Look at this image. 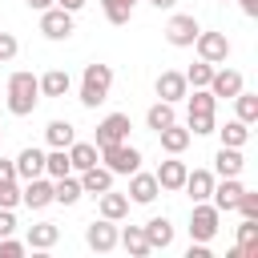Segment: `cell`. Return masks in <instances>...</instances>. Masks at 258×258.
Listing matches in <instances>:
<instances>
[{
    "instance_id": "cell-16",
    "label": "cell",
    "mask_w": 258,
    "mask_h": 258,
    "mask_svg": "<svg viewBox=\"0 0 258 258\" xmlns=\"http://www.w3.org/2000/svg\"><path fill=\"white\" fill-rule=\"evenodd\" d=\"M246 169V161H242V149H234V145H222L218 153H214V177H238Z\"/></svg>"
},
{
    "instance_id": "cell-17",
    "label": "cell",
    "mask_w": 258,
    "mask_h": 258,
    "mask_svg": "<svg viewBox=\"0 0 258 258\" xmlns=\"http://www.w3.org/2000/svg\"><path fill=\"white\" fill-rule=\"evenodd\" d=\"M113 177H117V173H113V169H105V165L97 161V165H89V169H81V189L97 198V194H105V189H113Z\"/></svg>"
},
{
    "instance_id": "cell-6",
    "label": "cell",
    "mask_w": 258,
    "mask_h": 258,
    "mask_svg": "<svg viewBox=\"0 0 258 258\" xmlns=\"http://www.w3.org/2000/svg\"><path fill=\"white\" fill-rule=\"evenodd\" d=\"M129 129H133V121H129V113H109L101 125H97V149H105V145H117V141H129Z\"/></svg>"
},
{
    "instance_id": "cell-3",
    "label": "cell",
    "mask_w": 258,
    "mask_h": 258,
    "mask_svg": "<svg viewBox=\"0 0 258 258\" xmlns=\"http://www.w3.org/2000/svg\"><path fill=\"white\" fill-rule=\"evenodd\" d=\"M101 161H105V169H113V173H133V169H141V149H133L129 141H117V145H105L101 153H97Z\"/></svg>"
},
{
    "instance_id": "cell-38",
    "label": "cell",
    "mask_w": 258,
    "mask_h": 258,
    "mask_svg": "<svg viewBox=\"0 0 258 258\" xmlns=\"http://www.w3.org/2000/svg\"><path fill=\"white\" fill-rule=\"evenodd\" d=\"M242 218H258V194H250V189H242V198H238V206H234Z\"/></svg>"
},
{
    "instance_id": "cell-24",
    "label": "cell",
    "mask_w": 258,
    "mask_h": 258,
    "mask_svg": "<svg viewBox=\"0 0 258 258\" xmlns=\"http://www.w3.org/2000/svg\"><path fill=\"white\" fill-rule=\"evenodd\" d=\"M44 141L52 145V149H69L73 141H77V129H73V121H48V129H44Z\"/></svg>"
},
{
    "instance_id": "cell-21",
    "label": "cell",
    "mask_w": 258,
    "mask_h": 258,
    "mask_svg": "<svg viewBox=\"0 0 258 258\" xmlns=\"http://www.w3.org/2000/svg\"><path fill=\"white\" fill-rule=\"evenodd\" d=\"M56 238H60V226L56 222H36V226H28V250H52L56 246Z\"/></svg>"
},
{
    "instance_id": "cell-5",
    "label": "cell",
    "mask_w": 258,
    "mask_h": 258,
    "mask_svg": "<svg viewBox=\"0 0 258 258\" xmlns=\"http://www.w3.org/2000/svg\"><path fill=\"white\" fill-rule=\"evenodd\" d=\"M198 32H202V24H198L189 12H173V16H169V24H165V40H169L173 48H189Z\"/></svg>"
},
{
    "instance_id": "cell-30",
    "label": "cell",
    "mask_w": 258,
    "mask_h": 258,
    "mask_svg": "<svg viewBox=\"0 0 258 258\" xmlns=\"http://www.w3.org/2000/svg\"><path fill=\"white\" fill-rule=\"evenodd\" d=\"M185 105H189V117H210L218 109V97L210 89H194V97L185 93Z\"/></svg>"
},
{
    "instance_id": "cell-22",
    "label": "cell",
    "mask_w": 258,
    "mask_h": 258,
    "mask_svg": "<svg viewBox=\"0 0 258 258\" xmlns=\"http://www.w3.org/2000/svg\"><path fill=\"white\" fill-rule=\"evenodd\" d=\"M40 81V97H64L69 89H73V77L64 73V69H48L44 77H36Z\"/></svg>"
},
{
    "instance_id": "cell-18",
    "label": "cell",
    "mask_w": 258,
    "mask_h": 258,
    "mask_svg": "<svg viewBox=\"0 0 258 258\" xmlns=\"http://www.w3.org/2000/svg\"><path fill=\"white\" fill-rule=\"evenodd\" d=\"M141 230H145L149 250H169V246H173V222H169V218H149Z\"/></svg>"
},
{
    "instance_id": "cell-39",
    "label": "cell",
    "mask_w": 258,
    "mask_h": 258,
    "mask_svg": "<svg viewBox=\"0 0 258 258\" xmlns=\"http://www.w3.org/2000/svg\"><path fill=\"white\" fill-rule=\"evenodd\" d=\"M218 125H214V113L210 117H189V137H206V133H214Z\"/></svg>"
},
{
    "instance_id": "cell-26",
    "label": "cell",
    "mask_w": 258,
    "mask_h": 258,
    "mask_svg": "<svg viewBox=\"0 0 258 258\" xmlns=\"http://www.w3.org/2000/svg\"><path fill=\"white\" fill-rule=\"evenodd\" d=\"M97 153H101V149H97L93 141H73V145H69V165H73V173L97 165Z\"/></svg>"
},
{
    "instance_id": "cell-8",
    "label": "cell",
    "mask_w": 258,
    "mask_h": 258,
    "mask_svg": "<svg viewBox=\"0 0 258 258\" xmlns=\"http://www.w3.org/2000/svg\"><path fill=\"white\" fill-rule=\"evenodd\" d=\"M40 32L48 36V40H69L73 36V12H64V8H44L40 12Z\"/></svg>"
},
{
    "instance_id": "cell-44",
    "label": "cell",
    "mask_w": 258,
    "mask_h": 258,
    "mask_svg": "<svg viewBox=\"0 0 258 258\" xmlns=\"http://www.w3.org/2000/svg\"><path fill=\"white\" fill-rule=\"evenodd\" d=\"M185 258H210V242H194Z\"/></svg>"
},
{
    "instance_id": "cell-37",
    "label": "cell",
    "mask_w": 258,
    "mask_h": 258,
    "mask_svg": "<svg viewBox=\"0 0 258 258\" xmlns=\"http://www.w3.org/2000/svg\"><path fill=\"white\" fill-rule=\"evenodd\" d=\"M16 202H20V181H0V206L16 210Z\"/></svg>"
},
{
    "instance_id": "cell-36",
    "label": "cell",
    "mask_w": 258,
    "mask_h": 258,
    "mask_svg": "<svg viewBox=\"0 0 258 258\" xmlns=\"http://www.w3.org/2000/svg\"><path fill=\"white\" fill-rule=\"evenodd\" d=\"M101 12H105V20H109V24H129L133 4H125V0H101Z\"/></svg>"
},
{
    "instance_id": "cell-13",
    "label": "cell",
    "mask_w": 258,
    "mask_h": 258,
    "mask_svg": "<svg viewBox=\"0 0 258 258\" xmlns=\"http://www.w3.org/2000/svg\"><path fill=\"white\" fill-rule=\"evenodd\" d=\"M185 173H189V165H185V161H177V153H169V161H161L153 177H157V185H161V189H169V194H173V189H181V185H185Z\"/></svg>"
},
{
    "instance_id": "cell-28",
    "label": "cell",
    "mask_w": 258,
    "mask_h": 258,
    "mask_svg": "<svg viewBox=\"0 0 258 258\" xmlns=\"http://www.w3.org/2000/svg\"><path fill=\"white\" fill-rule=\"evenodd\" d=\"M117 242L133 254V258H145V254H153L149 250V242H145V230L141 226H125V230H117Z\"/></svg>"
},
{
    "instance_id": "cell-11",
    "label": "cell",
    "mask_w": 258,
    "mask_h": 258,
    "mask_svg": "<svg viewBox=\"0 0 258 258\" xmlns=\"http://www.w3.org/2000/svg\"><path fill=\"white\" fill-rule=\"evenodd\" d=\"M20 202L28 206V210H44V206H52V177H28L24 181V189H20Z\"/></svg>"
},
{
    "instance_id": "cell-32",
    "label": "cell",
    "mask_w": 258,
    "mask_h": 258,
    "mask_svg": "<svg viewBox=\"0 0 258 258\" xmlns=\"http://www.w3.org/2000/svg\"><path fill=\"white\" fill-rule=\"evenodd\" d=\"M177 121V113H173V105L169 101H157V105H149V113H145V125L157 133V129H165V125H173Z\"/></svg>"
},
{
    "instance_id": "cell-40",
    "label": "cell",
    "mask_w": 258,
    "mask_h": 258,
    "mask_svg": "<svg viewBox=\"0 0 258 258\" xmlns=\"http://www.w3.org/2000/svg\"><path fill=\"white\" fill-rule=\"evenodd\" d=\"M24 250H28V246H24V242H16L12 234H8V238H0V258H20Z\"/></svg>"
},
{
    "instance_id": "cell-27",
    "label": "cell",
    "mask_w": 258,
    "mask_h": 258,
    "mask_svg": "<svg viewBox=\"0 0 258 258\" xmlns=\"http://www.w3.org/2000/svg\"><path fill=\"white\" fill-rule=\"evenodd\" d=\"M97 198H101V218L121 222V218L129 214V194H113V189H105V194H97Z\"/></svg>"
},
{
    "instance_id": "cell-35",
    "label": "cell",
    "mask_w": 258,
    "mask_h": 258,
    "mask_svg": "<svg viewBox=\"0 0 258 258\" xmlns=\"http://www.w3.org/2000/svg\"><path fill=\"white\" fill-rule=\"evenodd\" d=\"M210 77H214V64H210V60H202V56H198V64H189V69H185V85H189V89H206V85H210Z\"/></svg>"
},
{
    "instance_id": "cell-29",
    "label": "cell",
    "mask_w": 258,
    "mask_h": 258,
    "mask_svg": "<svg viewBox=\"0 0 258 258\" xmlns=\"http://www.w3.org/2000/svg\"><path fill=\"white\" fill-rule=\"evenodd\" d=\"M238 250H242V258H258V218H242V226H238Z\"/></svg>"
},
{
    "instance_id": "cell-34",
    "label": "cell",
    "mask_w": 258,
    "mask_h": 258,
    "mask_svg": "<svg viewBox=\"0 0 258 258\" xmlns=\"http://www.w3.org/2000/svg\"><path fill=\"white\" fill-rule=\"evenodd\" d=\"M64 173H73V165H69V149H52V153H44V177H64Z\"/></svg>"
},
{
    "instance_id": "cell-4",
    "label": "cell",
    "mask_w": 258,
    "mask_h": 258,
    "mask_svg": "<svg viewBox=\"0 0 258 258\" xmlns=\"http://www.w3.org/2000/svg\"><path fill=\"white\" fill-rule=\"evenodd\" d=\"M218 210H214V202H194V210H189V238L194 242H214V234H218Z\"/></svg>"
},
{
    "instance_id": "cell-33",
    "label": "cell",
    "mask_w": 258,
    "mask_h": 258,
    "mask_svg": "<svg viewBox=\"0 0 258 258\" xmlns=\"http://www.w3.org/2000/svg\"><path fill=\"white\" fill-rule=\"evenodd\" d=\"M218 133H222V145H234V149H242V145L250 141V125H246V121H238V117H234V121H226Z\"/></svg>"
},
{
    "instance_id": "cell-7",
    "label": "cell",
    "mask_w": 258,
    "mask_h": 258,
    "mask_svg": "<svg viewBox=\"0 0 258 258\" xmlns=\"http://www.w3.org/2000/svg\"><path fill=\"white\" fill-rule=\"evenodd\" d=\"M194 48H198V56L210 60V64H226V56H230L226 32H198V36H194Z\"/></svg>"
},
{
    "instance_id": "cell-31",
    "label": "cell",
    "mask_w": 258,
    "mask_h": 258,
    "mask_svg": "<svg viewBox=\"0 0 258 258\" xmlns=\"http://www.w3.org/2000/svg\"><path fill=\"white\" fill-rule=\"evenodd\" d=\"M230 101H234V109H238V121H246V125L258 121V93H246V89H242V93H234Z\"/></svg>"
},
{
    "instance_id": "cell-23",
    "label": "cell",
    "mask_w": 258,
    "mask_h": 258,
    "mask_svg": "<svg viewBox=\"0 0 258 258\" xmlns=\"http://www.w3.org/2000/svg\"><path fill=\"white\" fill-rule=\"evenodd\" d=\"M81 177H73V173H64V177H52V202H60V206H73V202H81Z\"/></svg>"
},
{
    "instance_id": "cell-45",
    "label": "cell",
    "mask_w": 258,
    "mask_h": 258,
    "mask_svg": "<svg viewBox=\"0 0 258 258\" xmlns=\"http://www.w3.org/2000/svg\"><path fill=\"white\" fill-rule=\"evenodd\" d=\"M56 8H64V12H81L85 8V0H52Z\"/></svg>"
},
{
    "instance_id": "cell-43",
    "label": "cell",
    "mask_w": 258,
    "mask_h": 258,
    "mask_svg": "<svg viewBox=\"0 0 258 258\" xmlns=\"http://www.w3.org/2000/svg\"><path fill=\"white\" fill-rule=\"evenodd\" d=\"M0 181H20V177H16V165L4 161V157H0Z\"/></svg>"
},
{
    "instance_id": "cell-9",
    "label": "cell",
    "mask_w": 258,
    "mask_h": 258,
    "mask_svg": "<svg viewBox=\"0 0 258 258\" xmlns=\"http://www.w3.org/2000/svg\"><path fill=\"white\" fill-rule=\"evenodd\" d=\"M85 242H89L97 254H109V250L117 246V222H109V218L89 222V226H85Z\"/></svg>"
},
{
    "instance_id": "cell-19",
    "label": "cell",
    "mask_w": 258,
    "mask_h": 258,
    "mask_svg": "<svg viewBox=\"0 0 258 258\" xmlns=\"http://www.w3.org/2000/svg\"><path fill=\"white\" fill-rule=\"evenodd\" d=\"M12 165H16V177H20V181L40 177V173H44V153H40L36 145H28V149H20V153H16V161H12Z\"/></svg>"
},
{
    "instance_id": "cell-2",
    "label": "cell",
    "mask_w": 258,
    "mask_h": 258,
    "mask_svg": "<svg viewBox=\"0 0 258 258\" xmlns=\"http://www.w3.org/2000/svg\"><path fill=\"white\" fill-rule=\"evenodd\" d=\"M109 89H113V69L101 64V60L85 64V73H81V105L85 109H97L109 97Z\"/></svg>"
},
{
    "instance_id": "cell-1",
    "label": "cell",
    "mask_w": 258,
    "mask_h": 258,
    "mask_svg": "<svg viewBox=\"0 0 258 258\" xmlns=\"http://www.w3.org/2000/svg\"><path fill=\"white\" fill-rule=\"evenodd\" d=\"M36 101H40V81L32 77V73H12L8 77V113L12 117H28L32 109H36Z\"/></svg>"
},
{
    "instance_id": "cell-46",
    "label": "cell",
    "mask_w": 258,
    "mask_h": 258,
    "mask_svg": "<svg viewBox=\"0 0 258 258\" xmlns=\"http://www.w3.org/2000/svg\"><path fill=\"white\" fill-rule=\"evenodd\" d=\"M238 4H242V12H246V16H258V0H238Z\"/></svg>"
},
{
    "instance_id": "cell-15",
    "label": "cell",
    "mask_w": 258,
    "mask_h": 258,
    "mask_svg": "<svg viewBox=\"0 0 258 258\" xmlns=\"http://www.w3.org/2000/svg\"><path fill=\"white\" fill-rule=\"evenodd\" d=\"M214 97H234V93H242L246 85H242V73L238 69H214V77H210V85H206Z\"/></svg>"
},
{
    "instance_id": "cell-47",
    "label": "cell",
    "mask_w": 258,
    "mask_h": 258,
    "mask_svg": "<svg viewBox=\"0 0 258 258\" xmlns=\"http://www.w3.org/2000/svg\"><path fill=\"white\" fill-rule=\"evenodd\" d=\"M28 8H36V12H44V8H52V0H24Z\"/></svg>"
},
{
    "instance_id": "cell-10",
    "label": "cell",
    "mask_w": 258,
    "mask_h": 258,
    "mask_svg": "<svg viewBox=\"0 0 258 258\" xmlns=\"http://www.w3.org/2000/svg\"><path fill=\"white\" fill-rule=\"evenodd\" d=\"M157 101H169V105H177V101H185V93H189V85H185V73H177V69H165L161 77H157Z\"/></svg>"
},
{
    "instance_id": "cell-25",
    "label": "cell",
    "mask_w": 258,
    "mask_h": 258,
    "mask_svg": "<svg viewBox=\"0 0 258 258\" xmlns=\"http://www.w3.org/2000/svg\"><path fill=\"white\" fill-rule=\"evenodd\" d=\"M157 137H161V149H165V153H185V145L194 141V137H189V129H181L177 121H173V125H165V129H157Z\"/></svg>"
},
{
    "instance_id": "cell-50",
    "label": "cell",
    "mask_w": 258,
    "mask_h": 258,
    "mask_svg": "<svg viewBox=\"0 0 258 258\" xmlns=\"http://www.w3.org/2000/svg\"><path fill=\"white\" fill-rule=\"evenodd\" d=\"M0 133H4V129H0Z\"/></svg>"
},
{
    "instance_id": "cell-49",
    "label": "cell",
    "mask_w": 258,
    "mask_h": 258,
    "mask_svg": "<svg viewBox=\"0 0 258 258\" xmlns=\"http://www.w3.org/2000/svg\"><path fill=\"white\" fill-rule=\"evenodd\" d=\"M125 4H137V0H125Z\"/></svg>"
},
{
    "instance_id": "cell-48",
    "label": "cell",
    "mask_w": 258,
    "mask_h": 258,
    "mask_svg": "<svg viewBox=\"0 0 258 258\" xmlns=\"http://www.w3.org/2000/svg\"><path fill=\"white\" fill-rule=\"evenodd\" d=\"M149 4H153V8H173L177 0H149Z\"/></svg>"
},
{
    "instance_id": "cell-14",
    "label": "cell",
    "mask_w": 258,
    "mask_h": 258,
    "mask_svg": "<svg viewBox=\"0 0 258 258\" xmlns=\"http://www.w3.org/2000/svg\"><path fill=\"white\" fill-rule=\"evenodd\" d=\"M157 194H161V185H157V177H153V173H141V169H133V173H129V202L149 206Z\"/></svg>"
},
{
    "instance_id": "cell-20",
    "label": "cell",
    "mask_w": 258,
    "mask_h": 258,
    "mask_svg": "<svg viewBox=\"0 0 258 258\" xmlns=\"http://www.w3.org/2000/svg\"><path fill=\"white\" fill-rule=\"evenodd\" d=\"M214 181H218V177H214V169H189L181 189H185L194 202H210V189H214Z\"/></svg>"
},
{
    "instance_id": "cell-12",
    "label": "cell",
    "mask_w": 258,
    "mask_h": 258,
    "mask_svg": "<svg viewBox=\"0 0 258 258\" xmlns=\"http://www.w3.org/2000/svg\"><path fill=\"white\" fill-rule=\"evenodd\" d=\"M242 181L238 177H222V181H214V189H210V202H214V210L218 214H230L234 206H238V198H242Z\"/></svg>"
},
{
    "instance_id": "cell-41",
    "label": "cell",
    "mask_w": 258,
    "mask_h": 258,
    "mask_svg": "<svg viewBox=\"0 0 258 258\" xmlns=\"http://www.w3.org/2000/svg\"><path fill=\"white\" fill-rule=\"evenodd\" d=\"M16 52H20V44H16V36H12V32H0V64H4V60H12Z\"/></svg>"
},
{
    "instance_id": "cell-42",
    "label": "cell",
    "mask_w": 258,
    "mask_h": 258,
    "mask_svg": "<svg viewBox=\"0 0 258 258\" xmlns=\"http://www.w3.org/2000/svg\"><path fill=\"white\" fill-rule=\"evenodd\" d=\"M12 230H16V214H12V210H4V206H0V238H8V234H12Z\"/></svg>"
}]
</instances>
